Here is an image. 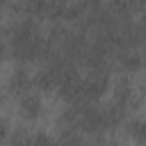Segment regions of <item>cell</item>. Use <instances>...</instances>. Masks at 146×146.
I'll return each instance as SVG.
<instances>
[{
    "instance_id": "obj_1",
    "label": "cell",
    "mask_w": 146,
    "mask_h": 146,
    "mask_svg": "<svg viewBox=\"0 0 146 146\" xmlns=\"http://www.w3.org/2000/svg\"><path fill=\"white\" fill-rule=\"evenodd\" d=\"M7 48L11 50V55L18 62H34V59L48 57L52 50L50 41L41 34V30L32 16L16 18L9 25V46Z\"/></svg>"
},
{
    "instance_id": "obj_2",
    "label": "cell",
    "mask_w": 146,
    "mask_h": 146,
    "mask_svg": "<svg viewBox=\"0 0 146 146\" xmlns=\"http://www.w3.org/2000/svg\"><path fill=\"white\" fill-rule=\"evenodd\" d=\"M18 110H21V114H23L27 121H34V119H39L41 112H43V100H41V96H39L36 91L27 89V91H23L21 98H18Z\"/></svg>"
},
{
    "instance_id": "obj_3",
    "label": "cell",
    "mask_w": 146,
    "mask_h": 146,
    "mask_svg": "<svg viewBox=\"0 0 146 146\" xmlns=\"http://www.w3.org/2000/svg\"><path fill=\"white\" fill-rule=\"evenodd\" d=\"M9 89L14 91V94H23V91H27V89H32V75L23 68V66H18V68H14L11 71V75H9Z\"/></svg>"
},
{
    "instance_id": "obj_4",
    "label": "cell",
    "mask_w": 146,
    "mask_h": 146,
    "mask_svg": "<svg viewBox=\"0 0 146 146\" xmlns=\"http://www.w3.org/2000/svg\"><path fill=\"white\" fill-rule=\"evenodd\" d=\"M119 62H121V68H123L125 73H137V71L141 68V55H139V50L132 48V46H128L125 50H121Z\"/></svg>"
},
{
    "instance_id": "obj_5",
    "label": "cell",
    "mask_w": 146,
    "mask_h": 146,
    "mask_svg": "<svg viewBox=\"0 0 146 146\" xmlns=\"http://www.w3.org/2000/svg\"><path fill=\"white\" fill-rule=\"evenodd\" d=\"M130 100H132V84H130L128 78H121L116 82V87H114V103L121 105L123 110H128Z\"/></svg>"
},
{
    "instance_id": "obj_6",
    "label": "cell",
    "mask_w": 146,
    "mask_h": 146,
    "mask_svg": "<svg viewBox=\"0 0 146 146\" xmlns=\"http://www.w3.org/2000/svg\"><path fill=\"white\" fill-rule=\"evenodd\" d=\"M125 132H128L135 141H139V144L146 139V128H144V121H141V119H132V121H128Z\"/></svg>"
},
{
    "instance_id": "obj_7",
    "label": "cell",
    "mask_w": 146,
    "mask_h": 146,
    "mask_svg": "<svg viewBox=\"0 0 146 146\" xmlns=\"http://www.w3.org/2000/svg\"><path fill=\"white\" fill-rule=\"evenodd\" d=\"M9 130H11V128H9V121H7L5 116H0V141H5V139L9 137Z\"/></svg>"
},
{
    "instance_id": "obj_8",
    "label": "cell",
    "mask_w": 146,
    "mask_h": 146,
    "mask_svg": "<svg viewBox=\"0 0 146 146\" xmlns=\"http://www.w3.org/2000/svg\"><path fill=\"white\" fill-rule=\"evenodd\" d=\"M5 55H7V43H5L2 39H0V59H2Z\"/></svg>"
},
{
    "instance_id": "obj_9",
    "label": "cell",
    "mask_w": 146,
    "mask_h": 146,
    "mask_svg": "<svg viewBox=\"0 0 146 146\" xmlns=\"http://www.w3.org/2000/svg\"><path fill=\"white\" fill-rule=\"evenodd\" d=\"M7 5H9V0H0V9H2V7H7Z\"/></svg>"
},
{
    "instance_id": "obj_10",
    "label": "cell",
    "mask_w": 146,
    "mask_h": 146,
    "mask_svg": "<svg viewBox=\"0 0 146 146\" xmlns=\"http://www.w3.org/2000/svg\"><path fill=\"white\" fill-rule=\"evenodd\" d=\"M0 100H2V91H0Z\"/></svg>"
}]
</instances>
